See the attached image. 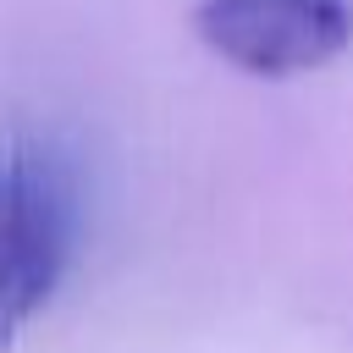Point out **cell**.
Returning a JSON list of instances; mask_svg holds the SVG:
<instances>
[{
    "mask_svg": "<svg viewBox=\"0 0 353 353\" xmlns=\"http://www.w3.org/2000/svg\"><path fill=\"white\" fill-rule=\"evenodd\" d=\"M193 33L248 77H303L353 44V0H199Z\"/></svg>",
    "mask_w": 353,
    "mask_h": 353,
    "instance_id": "obj_1",
    "label": "cell"
},
{
    "mask_svg": "<svg viewBox=\"0 0 353 353\" xmlns=\"http://www.w3.org/2000/svg\"><path fill=\"white\" fill-rule=\"evenodd\" d=\"M72 259V204L39 165H0V347L55 298Z\"/></svg>",
    "mask_w": 353,
    "mask_h": 353,
    "instance_id": "obj_2",
    "label": "cell"
}]
</instances>
